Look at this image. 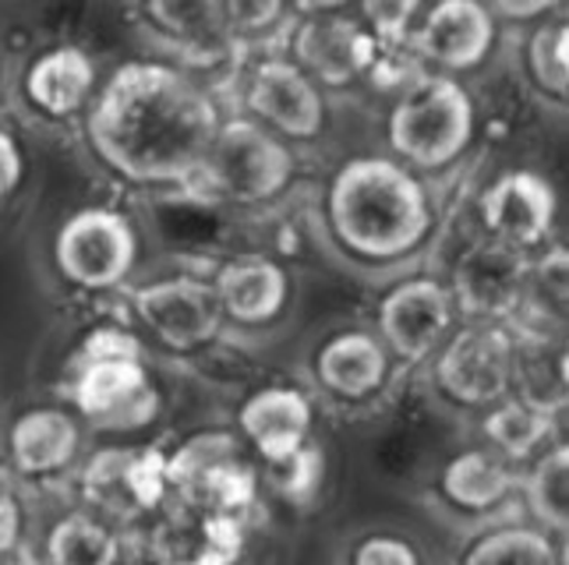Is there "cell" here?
<instances>
[{
	"instance_id": "6da1fadb",
	"label": "cell",
	"mask_w": 569,
	"mask_h": 565,
	"mask_svg": "<svg viewBox=\"0 0 569 565\" xmlns=\"http://www.w3.org/2000/svg\"><path fill=\"white\" fill-rule=\"evenodd\" d=\"M220 121V107L188 68L128 61L96 89L82 134L110 178L134 188H188Z\"/></svg>"
},
{
	"instance_id": "7a4b0ae2",
	"label": "cell",
	"mask_w": 569,
	"mask_h": 565,
	"mask_svg": "<svg viewBox=\"0 0 569 565\" xmlns=\"http://www.w3.org/2000/svg\"><path fill=\"white\" fill-rule=\"evenodd\" d=\"M319 216L329 248L368 272L415 262L439 223L425 181L392 155H355L340 163L322 191Z\"/></svg>"
},
{
	"instance_id": "3957f363",
	"label": "cell",
	"mask_w": 569,
	"mask_h": 565,
	"mask_svg": "<svg viewBox=\"0 0 569 565\" xmlns=\"http://www.w3.org/2000/svg\"><path fill=\"white\" fill-rule=\"evenodd\" d=\"M68 411L92 432H134L160 414L146 346L124 325H96L68 361Z\"/></svg>"
},
{
	"instance_id": "277c9868",
	"label": "cell",
	"mask_w": 569,
	"mask_h": 565,
	"mask_svg": "<svg viewBox=\"0 0 569 565\" xmlns=\"http://www.w3.org/2000/svg\"><path fill=\"white\" fill-rule=\"evenodd\" d=\"M478 113L470 92L457 78L439 71H418L400 89L386 117V142L392 160L421 173L449 170L470 149Z\"/></svg>"
},
{
	"instance_id": "5b68a950",
	"label": "cell",
	"mask_w": 569,
	"mask_h": 565,
	"mask_svg": "<svg viewBox=\"0 0 569 565\" xmlns=\"http://www.w3.org/2000/svg\"><path fill=\"white\" fill-rule=\"evenodd\" d=\"M298 173L293 149L251 117H230L216 128L194 184L230 205H269L287 194Z\"/></svg>"
},
{
	"instance_id": "8992f818",
	"label": "cell",
	"mask_w": 569,
	"mask_h": 565,
	"mask_svg": "<svg viewBox=\"0 0 569 565\" xmlns=\"http://www.w3.org/2000/svg\"><path fill=\"white\" fill-rule=\"evenodd\" d=\"M142 255L139 226L113 205H86L61 220L50 241L57 280L74 294L121 290Z\"/></svg>"
},
{
	"instance_id": "52a82bcc",
	"label": "cell",
	"mask_w": 569,
	"mask_h": 565,
	"mask_svg": "<svg viewBox=\"0 0 569 565\" xmlns=\"http://www.w3.org/2000/svg\"><path fill=\"white\" fill-rule=\"evenodd\" d=\"M167 481L170 502L199 513L248 519L259 505L262 474L244 456L238 435L209 427V432L191 435L178 450L167 453Z\"/></svg>"
},
{
	"instance_id": "ba28073f",
	"label": "cell",
	"mask_w": 569,
	"mask_h": 565,
	"mask_svg": "<svg viewBox=\"0 0 569 565\" xmlns=\"http://www.w3.org/2000/svg\"><path fill=\"white\" fill-rule=\"evenodd\" d=\"M513 325L463 322L428 357L431 393L457 411H488L513 389Z\"/></svg>"
},
{
	"instance_id": "9c48e42d",
	"label": "cell",
	"mask_w": 569,
	"mask_h": 565,
	"mask_svg": "<svg viewBox=\"0 0 569 565\" xmlns=\"http://www.w3.org/2000/svg\"><path fill=\"white\" fill-rule=\"evenodd\" d=\"M131 319L139 333L173 354L202 350L223 333V311L212 286L199 280H156L131 290Z\"/></svg>"
},
{
	"instance_id": "30bf717a",
	"label": "cell",
	"mask_w": 569,
	"mask_h": 565,
	"mask_svg": "<svg viewBox=\"0 0 569 565\" xmlns=\"http://www.w3.org/2000/svg\"><path fill=\"white\" fill-rule=\"evenodd\" d=\"M376 336L389 350V357L421 364L453 333L457 304L442 280L415 276L386 290L376 311Z\"/></svg>"
},
{
	"instance_id": "8fae6325",
	"label": "cell",
	"mask_w": 569,
	"mask_h": 565,
	"mask_svg": "<svg viewBox=\"0 0 569 565\" xmlns=\"http://www.w3.org/2000/svg\"><path fill=\"white\" fill-rule=\"evenodd\" d=\"M100 71L86 47L53 43L36 50L18 74V103L39 124H71L89 113Z\"/></svg>"
},
{
	"instance_id": "7c38bea8",
	"label": "cell",
	"mask_w": 569,
	"mask_h": 565,
	"mask_svg": "<svg viewBox=\"0 0 569 565\" xmlns=\"http://www.w3.org/2000/svg\"><path fill=\"white\" fill-rule=\"evenodd\" d=\"M86 427L68 406L43 403L4 424V463L22 484H57L78 471Z\"/></svg>"
},
{
	"instance_id": "4fadbf2b",
	"label": "cell",
	"mask_w": 569,
	"mask_h": 565,
	"mask_svg": "<svg viewBox=\"0 0 569 565\" xmlns=\"http://www.w3.org/2000/svg\"><path fill=\"white\" fill-rule=\"evenodd\" d=\"M290 61L316 85H350L379 61V43L361 18L340 8H319L290 32Z\"/></svg>"
},
{
	"instance_id": "5bb4252c",
	"label": "cell",
	"mask_w": 569,
	"mask_h": 565,
	"mask_svg": "<svg viewBox=\"0 0 569 565\" xmlns=\"http://www.w3.org/2000/svg\"><path fill=\"white\" fill-rule=\"evenodd\" d=\"M527 262L531 259L523 251H513L492 238L470 241L453 262V280L446 283L449 294H453L457 315H467V322L499 325L517 319Z\"/></svg>"
},
{
	"instance_id": "9a60e30c",
	"label": "cell",
	"mask_w": 569,
	"mask_h": 565,
	"mask_svg": "<svg viewBox=\"0 0 569 565\" xmlns=\"http://www.w3.org/2000/svg\"><path fill=\"white\" fill-rule=\"evenodd\" d=\"M244 107L251 110V121L272 131L277 139L311 142L326 128L322 89L290 57H266L251 68Z\"/></svg>"
},
{
	"instance_id": "2e32d148",
	"label": "cell",
	"mask_w": 569,
	"mask_h": 565,
	"mask_svg": "<svg viewBox=\"0 0 569 565\" xmlns=\"http://www.w3.org/2000/svg\"><path fill=\"white\" fill-rule=\"evenodd\" d=\"M556 188L535 170H502L478 194V216L485 238L513 251H535L556 226Z\"/></svg>"
},
{
	"instance_id": "e0dca14e",
	"label": "cell",
	"mask_w": 569,
	"mask_h": 565,
	"mask_svg": "<svg viewBox=\"0 0 569 565\" xmlns=\"http://www.w3.org/2000/svg\"><path fill=\"white\" fill-rule=\"evenodd\" d=\"M496 32L499 26L492 8L475 4V0H442V4L421 8L410 50L428 61L431 71L457 78L488 61Z\"/></svg>"
},
{
	"instance_id": "ac0fdd59",
	"label": "cell",
	"mask_w": 569,
	"mask_h": 565,
	"mask_svg": "<svg viewBox=\"0 0 569 565\" xmlns=\"http://www.w3.org/2000/svg\"><path fill=\"white\" fill-rule=\"evenodd\" d=\"M149 531L152 565H238L248 548V519L199 513L170 502Z\"/></svg>"
},
{
	"instance_id": "d6986e66",
	"label": "cell",
	"mask_w": 569,
	"mask_h": 565,
	"mask_svg": "<svg viewBox=\"0 0 569 565\" xmlns=\"http://www.w3.org/2000/svg\"><path fill=\"white\" fill-rule=\"evenodd\" d=\"M520 495V466L492 450H463L436 474V502L449 516L488 523L499 519Z\"/></svg>"
},
{
	"instance_id": "ffe728a7",
	"label": "cell",
	"mask_w": 569,
	"mask_h": 565,
	"mask_svg": "<svg viewBox=\"0 0 569 565\" xmlns=\"http://www.w3.org/2000/svg\"><path fill=\"white\" fill-rule=\"evenodd\" d=\"M311 379L337 403H368L389 385L392 357L368 329H340L316 346Z\"/></svg>"
},
{
	"instance_id": "44dd1931",
	"label": "cell",
	"mask_w": 569,
	"mask_h": 565,
	"mask_svg": "<svg viewBox=\"0 0 569 565\" xmlns=\"http://www.w3.org/2000/svg\"><path fill=\"white\" fill-rule=\"evenodd\" d=\"M316 424V403L305 389L293 385H266L238 406V432L259 453L262 466L283 463L301 445L311 442Z\"/></svg>"
},
{
	"instance_id": "7402d4cb",
	"label": "cell",
	"mask_w": 569,
	"mask_h": 565,
	"mask_svg": "<svg viewBox=\"0 0 569 565\" xmlns=\"http://www.w3.org/2000/svg\"><path fill=\"white\" fill-rule=\"evenodd\" d=\"M223 322L241 329H262L277 322L290 304V272L269 255H244L227 262L212 276Z\"/></svg>"
},
{
	"instance_id": "603a6c76",
	"label": "cell",
	"mask_w": 569,
	"mask_h": 565,
	"mask_svg": "<svg viewBox=\"0 0 569 565\" xmlns=\"http://www.w3.org/2000/svg\"><path fill=\"white\" fill-rule=\"evenodd\" d=\"M139 22H146V32L178 53L184 64H220L238 47L223 29L220 0H202V4H146L139 8Z\"/></svg>"
},
{
	"instance_id": "cb8c5ba5",
	"label": "cell",
	"mask_w": 569,
	"mask_h": 565,
	"mask_svg": "<svg viewBox=\"0 0 569 565\" xmlns=\"http://www.w3.org/2000/svg\"><path fill=\"white\" fill-rule=\"evenodd\" d=\"M47 565H121L124 534L92 509H68L50 523L39 548Z\"/></svg>"
},
{
	"instance_id": "d4e9b609",
	"label": "cell",
	"mask_w": 569,
	"mask_h": 565,
	"mask_svg": "<svg viewBox=\"0 0 569 565\" xmlns=\"http://www.w3.org/2000/svg\"><path fill=\"white\" fill-rule=\"evenodd\" d=\"M509 396L535 406L548 417H562L566 411V346L562 336H531L517 333L513 354V389Z\"/></svg>"
},
{
	"instance_id": "484cf974",
	"label": "cell",
	"mask_w": 569,
	"mask_h": 565,
	"mask_svg": "<svg viewBox=\"0 0 569 565\" xmlns=\"http://www.w3.org/2000/svg\"><path fill=\"white\" fill-rule=\"evenodd\" d=\"M134 445H107V450H92L78 463V495H82V509L100 513L103 519L128 527L142 513L131 498L128 466H131Z\"/></svg>"
},
{
	"instance_id": "4316f807",
	"label": "cell",
	"mask_w": 569,
	"mask_h": 565,
	"mask_svg": "<svg viewBox=\"0 0 569 565\" xmlns=\"http://www.w3.org/2000/svg\"><path fill=\"white\" fill-rule=\"evenodd\" d=\"M556 427H559L556 417H548L513 396L481 411V435L488 442L485 450L499 453L513 466H523L527 460L541 456L556 442Z\"/></svg>"
},
{
	"instance_id": "83f0119b",
	"label": "cell",
	"mask_w": 569,
	"mask_h": 565,
	"mask_svg": "<svg viewBox=\"0 0 569 565\" xmlns=\"http://www.w3.org/2000/svg\"><path fill=\"white\" fill-rule=\"evenodd\" d=\"M457 565H562V548L535 523H492L463 544Z\"/></svg>"
},
{
	"instance_id": "f1b7e54d",
	"label": "cell",
	"mask_w": 569,
	"mask_h": 565,
	"mask_svg": "<svg viewBox=\"0 0 569 565\" xmlns=\"http://www.w3.org/2000/svg\"><path fill=\"white\" fill-rule=\"evenodd\" d=\"M520 495L527 502L535 527L562 537L569 523V450L566 442H552L535 463L520 471Z\"/></svg>"
},
{
	"instance_id": "f546056e",
	"label": "cell",
	"mask_w": 569,
	"mask_h": 565,
	"mask_svg": "<svg viewBox=\"0 0 569 565\" xmlns=\"http://www.w3.org/2000/svg\"><path fill=\"white\" fill-rule=\"evenodd\" d=\"M517 315L523 319V333L531 336L566 333V251L562 248H552L541 259L527 262Z\"/></svg>"
},
{
	"instance_id": "4dcf8cb0",
	"label": "cell",
	"mask_w": 569,
	"mask_h": 565,
	"mask_svg": "<svg viewBox=\"0 0 569 565\" xmlns=\"http://www.w3.org/2000/svg\"><path fill=\"white\" fill-rule=\"evenodd\" d=\"M523 71L541 100L562 107L569 92V22L562 11L538 22L523 43Z\"/></svg>"
},
{
	"instance_id": "1f68e13d",
	"label": "cell",
	"mask_w": 569,
	"mask_h": 565,
	"mask_svg": "<svg viewBox=\"0 0 569 565\" xmlns=\"http://www.w3.org/2000/svg\"><path fill=\"white\" fill-rule=\"evenodd\" d=\"M259 474H262V481H269V488L287 505H293V509H308L326 484V453H322V445L311 438L293 456H287L283 463L262 466Z\"/></svg>"
},
{
	"instance_id": "d6a6232c",
	"label": "cell",
	"mask_w": 569,
	"mask_h": 565,
	"mask_svg": "<svg viewBox=\"0 0 569 565\" xmlns=\"http://www.w3.org/2000/svg\"><path fill=\"white\" fill-rule=\"evenodd\" d=\"M340 565H428V552L403 531H361L347 541Z\"/></svg>"
},
{
	"instance_id": "836d02e7",
	"label": "cell",
	"mask_w": 569,
	"mask_h": 565,
	"mask_svg": "<svg viewBox=\"0 0 569 565\" xmlns=\"http://www.w3.org/2000/svg\"><path fill=\"white\" fill-rule=\"evenodd\" d=\"M220 18H223V29L233 43L251 36H266L272 32L280 22H287L290 11L283 4H251V0H220Z\"/></svg>"
},
{
	"instance_id": "e575fe53",
	"label": "cell",
	"mask_w": 569,
	"mask_h": 565,
	"mask_svg": "<svg viewBox=\"0 0 569 565\" xmlns=\"http://www.w3.org/2000/svg\"><path fill=\"white\" fill-rule=\"evenodd\" d=\"M29 548V509L11 481H0V565Z\"/></svg>"
},
{
	"instance_id": "d590c367",
	"label": "cell",
	"mask_w": 569,
	"mask_h": 565,
	"mask_svg": "<svg viewBox=\"0 0 569 565\" xmlns=\"http://www.w3.org/2000/svg\"><path fill=\"white\" fill-rule=\"evenodd\" d=\"M22 181H26V152L8 128H0V205L22 188Z\"/></svg>"
},
{
	"instance_id": "8d00e7d4",
	"label": "cell",
	"mask_w": 569,
	"mask_h": 565,
	"mask_svg": "<svg viewBox=\"0 0 569 565\" xmlns=\"http://www.w3.org/2000/svg\"><path fill=\"white\" fill-rule=\"evenodd\" d=\"M562 11L552 0H531V4H499L492 8V14H502L509 22H523V18H545V14H556Z\"/></svg>"
},
{
	"instance_id": "74e56055",
	"label": "cell",
	"mask_w": 569,
	"mask_h": 565,
	"mask_svg": "<svg viewBox=\"0 0 569 565\" xmlns=\"http://www.w3.org/2000/svg\"><path fill=\"white\" fill-rule=\"evenodd\" d=\"M4 565H47L43 562V555H39L36 548H26V552H18L11 562H4Z\"/></svg>"
},
{
	"instance_id": "f35d334b",
	"label": "cell",
	"mask_w": 569,
	"mask_h": 565,
	"mask_svg": "<svg viewBox=\"0 0 569 565\" xmlns=\"http://www.w3.org/2000/svg\"><path fill=\"white\" fill-rule=\"evenodd\" d=\"M0 463H4V427H0Z\"/></svg>"
}]
</instances>
